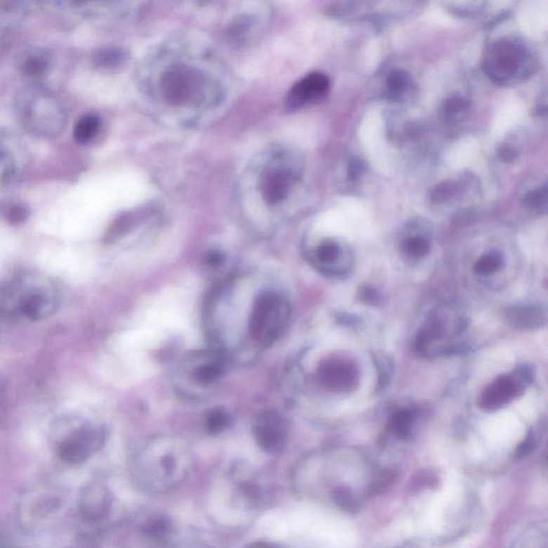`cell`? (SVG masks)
<instances>
[{"label": "cell", "instance_id": "cell-1", "mask_svg": "<svg viewBox=\"0 0 548 548\" xmlns=\"http://www.w3.org/2000/svg\"><path fill=\"white\" fill-rule=\"evenodd\" d=\"M290 314L289 304L283 296L263 292L255 300L249 315V335L261 346H271L287 329Z\"/></svg>", "mask_w": 548, "mask_h": 548}, {"label": "cell", "instance_id": "cell-2", "mask_svg": "<svg viewBox=\"0 0 548 548\" xmlns=\"http://www.w3.org/2000/svg\"><path fill=\"white\" fill-rule=\"evenodd\" d=\"M533 374L527 367H521L512 375L501 376L486 386L478 398V405L482 410H497L523 394L527 384H530Z\"/></svg>", "mask_w": 548, "mask_h": 548}, {"label": "cell", "instance_id": "cell-3", "mask_svg": "<svg viewBox=\"0 0 548 548\" xmlns=\"http://www.w3.org/2000/svg\"><path fill=\"white\" fill-rule=\"evenodd\" d=\"M525 58L526 52L521 45L511 41H499L492 46L486 61L488 74L499 83L507 81L519 72Z\"/></svg>", "mask_w": 548, "mask_h": 548}, {"label": "cell", "instance_id": "cell-4", "mask_svg": "<svg viewBox=\"0 0 548 548\" xmlns=\"http://www.w3.org/2000/svg\"><path fill=\"white\" fill-rule=\"evenodd\" d=\"M104 438L105 435L101 427L86 425L60 443L59 456L65 463H83L101 448Z\"/></svg>", "mask_w": 548, "mask_h": 548}, {"label": "cell", "instance_id": "cell-5", "mask_svg": "<svg viewBox=\"0 0 548 548\" xmlns=\"http://www.w3.org/2000/svg\"><path fill=\"white\" fill-rule=\"evenodd\" d=\"M253 431L257 443L263 451L278 453L285 447L288 436L287 421L277 411H263L257 417Z\"/></svg>", "mask_w": 548, "mask_h": 548}, {"label": "cell", "instance_id": "cell-6", "mask_svg": "<svg viewBox=\"0 0 548 548\" xmlns=\"http://www.w3.org/2000/svg\"><path fill=\"white\" fill-rule=\"evenodd\" d=\"M200 81L195 71L183 65H176L165 73L161 81V89L167 101L180 105L191 100L194 91L200 86Z\"/></svg>", "mask_w": 548, "mask_h": 548}, {"label": "cell", "instance_id": "cell-7", "mask_svg": "<svg viewBox=\"0 0 548 548\" xmlns=\"http://www.w3.org/2000/svg\"><path fill=\"white\" fill-rule=\"evenodd\" d=\"M318 378L327 389L337 392L351 391L359 382V372L349 360L331 358L320 364Z\"/></svg>", "mask_w": 548, "mask_h": 548}, {"label": "cell", "instance_id": "cell-8", "mask_svg": "<svg viewBox=\"0 0 548 548\" xmlns=\"http://www.w3.org/2000/svg\"><path fill=\"white\" fill-rule=\"evenodd\" d=\"M330 79L322 73L314 72L294 84L288 93V105L299 108L306 104L320 101L328 95Z\"/></svg>", "mask_w": 548, "mask_h": 548}, {"label": "cell", "instance_id": "cell-9", "mask_svg": "<svg viewBox=\"0 0 548 548\" xmlns=\"http://www.w3.org/2000/svg\"><path fill=\"white\" fill-rule=\"evenodd\" d=\"M193 364L189 373L194 384L198 386H207L216 384L226 372V358L218 351L196 357L193 359Z\"/></svg>", "mask_w": 548, "mask_h": 548}, {"label": "cell", "instance_id": "cell-10", "mask_svg": "<svg viewBox=\"0 0 548 548\" xmlns=\"http://www.w3.org/2000/svg\"><path fill=\"white\" fill-rule=\"evenodd\" d=\"M504 318L513 328L518 330H535L546 324V312L542 306L523 304L506 308Z\"/></svg>", "mask_w": 548, "mask_h": 548}, {"label": "cell", "instance_id": "cell-11", "mask_svg": "<svg viewBox=\"0 0 548 548\" xmlns=\"http://www.w3.org/2000/svg\"><path fill=\"white\" fill-rule=\"evenodd\" d=\"M292 176L283 169H271L261 179V194L270 204H277L287 196L292 185Z\"/></svg>", "mask_w": 548, "mask_h": 548}, {"label": "cell", "instance_id": "cell-12", "mask_svg": "<svg viewBox=\"0 0 548 548\" xmlns=\"http://www.w3.org/2000/svg\"><path fill=\"white\" fill-rule=\"evenodd\" d=\"M51 308V302L48 296L41 292L27 294L22 300L18 306L20 314L27 317L30 320H39L43 318Z\"/></svg>", "mask_w": 548, "mask_h": 548}, {"label": "cell", "instance_id": "cell-13", "mask_svg": "<svg viewBox=\"0 0 548 548\" xmlns=\"http://www.w3.org/2000/svg\"><path fill=\"white\" fill-rule=\"evenodd\" d=\"M443 331H445V326H443V322L439 319V317L435 316V315L429 317V322L421 329L420 332L418 333V337H417V349L419 351L426 349L427 346H429L433 341L443 337Z\"/></svg>", "mask_w": 548, "mask_h": 548}, {"label": "cell", "instance_id": "cell-14", "mask_svg": "<svg viewBox=\"0 0 548 548\" xmlns=\"http://www.w3.org/2000/svg\"><path fill=\"white\" fill-rule=\"evenodd\" d=\"M416 421V414L411 409L398 411L392 416L389 423V429L394 436L405 439L410 435Z\"/></svg>", "mask_w": 548, "mask_h": 548}, {"label": "cell", "instance_id": "cell-15", "mask_svg": "<svg viewBox=\"0 0 548 548\" xmlns=\"http://www.w3.org/2000/svg\"><path fill=\"white\" fill-rule=\"evenodd\" d=\"M100 119L96 115H86L79 120L74 128V138L79 144H87L97 135Z\"/></svg>", "mask_w": 548, "mask_h": 548}, {"label": "cell", "instance_id": "cell-16", "mask_svg": "<svg viewBox=\"0 0 548 548\" xmlns=\"http://www.w3.org/2000/svg\"><path fill=\"white\" fill-rule=\"evenodd\" d=\"M339 253L341 249L335 241L325 240L315 249V261L318 263L319 267L328 270L339 259Z\"/></svg>", "mask_w": 548, "mask_h": 548}, {"label": "cell", "instance_id": "cell-17", "mask_svg": "<svg viewBox=\"0 0 548 548\" xmlns=\"http://www.w3.org/2000/svg\"><path fill=\"white\" fill-rule=\"evenodd\" d=\"M502 263H504V259L500 253H485L474 263V272L478 275H490L500 269Z\"/></svg>", "mask_w": 548, "mask_h": 548}, {"label": "cell", "instance_id": "cell-18", "mask_svg": "<svg viewBox=\"0 0 548 548\" xmlns=\"http://www.w3.org/2000/svg\"><path fill=\"white\" fill-rule=\"evenodd\" d=\"M232 419L226 410L223 408H214L209 410L204 424L210 433H220L230 426Z\"/></svg>", "mask_w": 548, "mask_h": 548}, {"label": "cell", "instance_id": "cell-19", "mask_svg": "<svg viewBox=\"0 0 548 548\" xmlns=\"http://www.w3.org/2000/svg\"><path fill=\"white\" fill-rule=\"evenodd\" d=\"M409 74L404 70H392L386 77V86L388 91L392 97L396 98L402 95L409 86Z\"/></svg>", "mask_w": 548, "mask_h": 548}, {"label": "cell", "instance_id": "cell-20", "mask_svg": "<svg viewBox=\"0 0 548 548\" xmlns=\"http://www.w3.org/2000/svg\"><path fill=\"white\" fill-rule=\"evenodd\" d=\"M405 252L414 259H421L429 254L431 243L422 236L410 237L404 242Z\"/></svg>", "mask_w": 548, "mask_h": 548}, {"label": "cell", "instance_id": "cell-21", "mask_svg": "<svg viewBox=\"0 0 548 548\" xmlns=\"http://www.w3.org/2000/svg\"><path fill=\"white\" fill-rule=\"evenodd\" d=\"M523 204L533 209L541 210L543 208L544 211H545L546 207H547V187L543 185V187L528 192L523 197Z\"/></svg>", "mask_w": 548, "mask_h": 548}, {"label": "cell", "instance_id": "cell-22", "mask_svg": "<svg viewBox=\"0 0 548 548\" xmlns=\"http://www.w3.org/2000/svg\"><path fill=\"white\" fill-rule=\"evenodd\" d=\"M124 60V54L122 51L107 50L102 51L96 57V63L99 67L105 69H112L122 65Z\"/></svg>", "mask_w": 548, "mask_h": 548}, {"label": "cell", "instance_id": "cell-23", "mask_svg": "<svg viewBox=\"0 0 548 548\" xmlns=\"http://www.w3.org/2000/svg\"><path fill=\"white\" fill-rule=\"evenodd\" d=\"M22 70L28 77H41V75L44 74L45 71L48 70V63L39 57H30L26 60Z\"/></svg>", "mask_w": 548, "mask_h": 548}, {"label": "cell", "instance_id": "cell-24", "mask_svg": "<svg viewBox=\"0 0 548 548\" xmlns=\"http://www.w3.org/2000/svg\"><path fill=\"white\" fill-rule=\"evenodd\" d=\"M469 107V102L463 98L452 97L443 103V110L445 115L453 116Z\"/></svg>", "mask_w": 548, "mask_h": 548}, {"label": "cell", "instance_id": "cell-25", "mask_svg": "<svg viewBox=\"0 0 548 548\" xmlns=\"http://www.w3.org/2000/svg\"><path fill=\"white\" fill-rule=\"evenodd\" d=\"M454 192V187L451 182H443L431 193V200L433 202H443L451 197Z\"/></svg>", "mask_w": 548, "mask_h": 548}, {"label": "cell", "instance_id": "cell-26", "mask_svg": "<svg viewBox=\"0 0 548 548\" xmlns=\"http://www.w3.org/2000/svg\"><path fill=\"white\" fill-rule=\"evenodd\" d=\"M360 298L365 304H373V306L380 302L379 294L371 286H365L360 289Z\"/></svg>", "mask_w": 548, "mask_h": 548}, {"label": "cell", "instance_id": "cell-27", "mask_svg": "<svg viewBox=\"0 0 548 548\" xmlns=\"http://www.w3.org/2000/svg\"><path fill=\"white\" fill-rule=\"evenodd\" d=\"M28 218V209L22 206H14L8 214V220L12 224H20Z\"/></svg>", "mask_w": 548, "mask_h": 548}, {"label": "cell", "instance_id": "cell-28", "mask_svg": "<svg viewBox=\"0 0 548 548\" xmlns=\"http://www.w3.org/2000/svg\"><path fill=\"white\" fill-rule=\"evenodd\" d=\"M364 171H365V165H364V163L362 162L361 159H358V157H355V159H351V162H349V179L355 181V180H358L360 177H361L362 174L364 173Z\"/></svg>", "mask_w": 548, "mask_h": 548}, {"label": "cell", "instance_id": "cell-29", "mask_svg": "<svg viewBox=\"0 0 548 548\" xmlns=\"http://www.w3.org/2000/svg\"><path fill=\"white\" fill-rule=\"evenodd\" d=\"M145 530H146V533H149V535L159 537V535H165V533H167V531L169 530V525H167V521H153L152 523H149Z\"/></svg>", "mask_w": 548, "mask_h": 548}, {"label": "cell", "instance_id": "cell-30", "mask_svg": "<svg viewBox=\"0 0 548 548\" xmlns=\"http://www.w3.org/2000/svg\"><path fill=\"white\" fill-rule=\"evenodd\" d=\"M535 438H533L531 433H529V436L521 443V445H519L518 449H517V454H518L519 456L527 455V454L530 453V452L535 449Z\"/></svg>", "mask_w": 548, "mask_h": 548}, {"label": "cell", "instance_id": "cell-31", "mask_svg": "<svg viewBox=\"0 0 548 548\" xmlns=\"http://www.w3.org/2000/svg\"><path fill=\"white\" fill-rule=\"evenodd\" d=\"M516 155L514 149L511 148V147L504 146L499 150V157H500L504 162H512V161H514Z\"/></svg>", "mask_w": 548, "mask_h": 548}, {"label": "cell", "instance_id": "cell-32", "mask_svg": "<svg viewBox=\"0 0 548 548\" xmlns=\"http://www.w3.org/2000/svg\"><path fill=\"white\" fill-rule=\"evenodd\" d=\"M206 261H207V263L210 267H218V266H221L224 263V255H223L222 253L218 252V251H216V252H210L209 254H208Z\"/></svg>", "mask_w": 548, "mask_h": 548}, {"label": "cell", "instance_id": "cell-33", "mask_svg": "<svg viewBox=\"0 0 548 548\" xmlns=\"http://www.w3.org/2000/svg\"><path fill=\"white\" fill-rule=\"evenodd\" d=\"M161 464H162L163 468H164L167 471H171V470L174 469V467H175V459H173V456L165 455L164 457H163L162 461H161Z\"/></svg>", "mask_w": 548, "mask_h": 548}, {"label": "cell", "instance_id": "cell-34", "mask_svg": "<svg viewBox=\"0 0 548 548\" xmlns=\"http://www.w3.org/2000/svg\"><path fill=\"white\" fill-rule=\"evenodd\" d=\"M0 548H9V546H8L7 544L4 543V542L0 541Z\"/></svg>", "mask_w": 548, "mask_h": 548}]
</instances>
